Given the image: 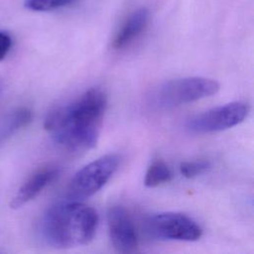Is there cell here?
<instances>
[{"label": "cell", "mask_w": 254, "mask_h": 254, "mask_svg": "<svg viewBox=\"0 0 254 254\" xmlns=\"http://www.w3.org/2000/svg\"><path fill=\"white\" fill-rule=\"evenodd\" d=\"M119 166V157L104 155L81 168L71 179L67 187L70 200H81L96 193L110 180Z\"/></svg>", "instance_id": "4"}, {"label": "cell", "mask_w": 254, "mask_h": 254, "mask_svg": "<svg viewBox=\"0 0 254 254\" xmlns=\"http://www.w3.org/2000/svg\"><path fill=\"white\" fill-rule=\"evenodd\" d=\"M109 238L119 253H134L138 248V237L128 211L121 205H114L107 212Z\"/></svg>", "instance_id": "7"}, {"label": "cell", "mask_w": 254, "mask_h": 254, "mask_svg": "<svg viewBox=\"0 0 254 254\" xmlns=\"http://www.w3.org/2000/svg\"><path fill=\"white\" fill-rule=\"evenodd\" d=\"M149 18V10L146 8H140L134 11L116 33L112 42L113 49L121 50L131 44L145 30Z\"/></svg>", "instance_id": "9"}, {"label": "cell", "mask_w": 254, "mask_h": 254, "mask_svg": "<svg viewBox=\"0 0 254 254\" xmlns=\"http://www.w3.org/2000/svg\"><path fill=\"white\" fill-rule=\"evenodd\" d=\"M11 47H12L11 37L7 33L0 31V61L5 59Z\"/></svg>", "instance_id": "14"}, {"label": "cell", "mask_w": 254, "mask_h": 254, "mask_svg": "<svg viewBox=\"0 0 254 254\" xmlns=\"http://www.w3.org/2000/svg\"><path fill=\"white\" fill-rule=\"evenodd\" d=\"M173 178V174L169 166L163 160H155L149 166L145 179L144 185L148 188H155L162 184L169 183Z\"/></svg>", "instance_id": "11"}, {"label": "cell", "mask_w": 254, "mask_h": 254, "mask_svg": "<svg viewBox=\"0 0 254 254\" xmlns=\"http://www.w3.org/2000/svg\"><path fill=\"white\" fill-rule=\"evenodd\" d=\"M219 88L216 80L201 76L172 79L157 89L154 103L162 108H172L214 95Z\"/></svg>", "instance_id": "3"}, {"label": "cell", "mask_w": 254, "mask_h": 254, "mask_svg": "<svg viewBox=\"0 0 254 254\" xmlns=\"http://www.w3.org/2000/svg\"><path fill=\"white\" fill-rule=\"evenodd\" d=\"M147 232L158 239L196 241L202 235L201 227L190 216L180 212H162L146 220Z\"/></svg>", "instance_id": "6"}, {"label": "cell", "mask_w": 254, "mask_h": 254, "mask_svg": "<svg viewBox=\"0 0 254 254\" xmlns=\"http://www.w3.org/2000/svg\"><path fill=\"white\" fill-rule=\"evenodd\" d=\"M31 119L32 111L27 107H19L6 114L0 119V144L26 126Z\"/></svg>", "instance_id": "10"}, {"label": "cell", "mask_w": 254, "mask_h": 254, "mask_svg": "<svg viewBox=\"0 0 254 254\" xmlns=\"http://www.w3.org/2000/svg\"><path fill=\"white\" fill-rule=\"evenodd\" d=\"M98 226L94 208L79 200L52 205L40 220L41 238L50 246L66 249L90 243Z\"/></svg>", "instance_id": "2"}, {"label": "cell", "mask_w": 254, "mask_h": 254, "mask_svg": "<svg viewBox=\"0 0 254 254\" xmlns=\"http://www.w3.org/2000/svg\"><path fill=\"white\" fill-rule=\"evenodd\" d=\"M249 111L250 106L244 101L229 102L191 117L187 127L199 134L223 131L243 122Z\"/></svg>", "instance_id": "5"}, {"label": "cell", "mask_w": 254, "mask_h": 254, "mask_svg": "<svg viewBox=\"0 0 254 254\" xmlns=\"http://www.w3.org/2000/svg\"><path fill=\"white\" fill-rule=\"evenodd\" d=\"M75 0H26L25 6L32 11H50L66 6Z\"/></svg>", "instance_id": "13"}, {"label": "cell", "mask_w": 254, "mask_h": 254, "mask_svg": "<svg viewBox=\"0 0 254 254\" xmlns=\"http://www.w3.org/2000/svg\"><path fill=\"white\" fill-rule=\"evenodd\" d=\"M210 168V164L208 161L200 160V161H188L183 162L180 166L181 174L187 179L195 178L204 172H206Z\"/></svg>", "instance_id": "12"}, {"label": "cell", "mask_w": 254, "mask_h": 254, "mask_svg": "<svg viewBox=\"0 0 254 254\" xmlns=\"http://www.w3.org/2000/svg\"><path fill=\"white\" fill-rule=\"evenodd\" d=\"M59 176V169L46 167L32 175L17 190L10 201L11 208H20L34 199L47 186Z\"/></svg>", "instance_id": "8"}, {"label": "cell", "mask_w": 254, "mask_h": 254, "mask_svg": "<svg viewBox=\"0 0 254 254\" xmlns=\"http://www.w3.org/2000/svg\"><path fill=\"white\" fill-rule=\"evenodd\" d=\"M107 97L99 88H90L73 101L52 110L44 127L55 143L68 151L93 148L100 136Z\"/></svg>", "instance_id": "1"}]
</instances>
